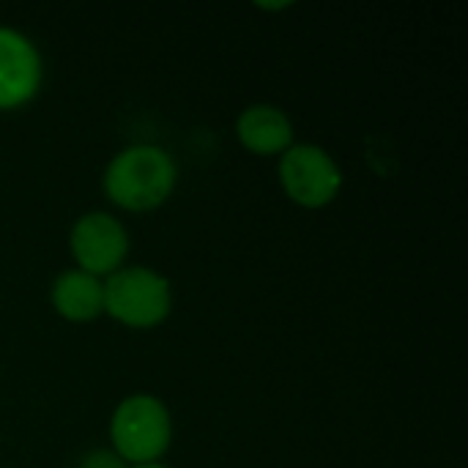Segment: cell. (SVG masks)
<instances>
[{"label":"cell","instance_id":"6da1fadb","mask_svg":"<svg viewBox=\"0 0 468 468\" xmlns=\"http://www.w3.org/2000/svg\"><path fill=\"white\" fill-rule=\"evenodd\" d=\"M176 186V165L156 145H132L118 154L107 173L104 189L126 211H151L162 206Z\"/></svg>","mask_w":468,"mask_h":468},{"label":"cell","instance_id":"7a4b0ae2","mask_svg":"<svg viewBox=\"0 0 468 468\" xmlns=\"http://www.w3.org/2000/svg\"><path fill=\"white\" fill-rule=\"evenodd\" d=\"M170 414L162 400L151 395L126 398L115 409L110 422V439L118 450V458L134 466H145L162 458L170 444Z\"/></svg>","mask_w":468,"mask_h":468},{"label":"cell","instance_id":"3957f363","mask_svg":"<svg viewBox=\"0 0 468 468\" xmlns=\"http://www.w3.org/2000/svg\"><path fill=\"white\" fill-rule=\"evenodd\" d=\"M170 304L173 296L167 280L151 269L143 266L121 269L104 282V310L126 326L134 329L156 326L159 321L167 318Z\"/></svg>","mask_w":468,"mask_h":468},{"label":"cell","instance_id":"277c9868","mask_svg":"<svg viewBox=\"0 0 468 468\" xmlns=\"http://www.w3.org/2000/svg\"><path fill=\"white\" fill-rule=\"evenodd\" d=\"M280 178L288 197L307 208H321L332 203L343 184L340 167L318 145H291L282 154Z\"/></svg>","mask_w":468,"mask_h":468},{"label":"cell","instance_id":"5b68a950","mask_svg":"<svg viewBox=\"0 0 468 468\" xmlns=\"http://www.w3.org/2000/svg\"><path fill=\"white\" fill-rule=\"evenodd\" d=\"M129 250L126 230L110 214H85L71 230V252L82 271L99 277L115 271Z\"/></svg>","mask_w":468,"mask_h":468},{"label":"cell","instance_id":"8992f818","mask_svg":"<svg viewBox=\"0 0 468 468\" xmlns=\"http://www.w3.org/2000/svg\"><path fill=\"white\" fill-rule=\"evenodd\" d=\"M41 82L36 47L16 30L0 27V110L25 104Z\"/></svg>","mask_w":468,"mask_h":468},{"label":"cell","instance_id":"52a82bcc","mask_svg":"<svg viewBox=\"0 0 468 468\" xmlns=\"http://www.w3.org/2000/svg\"><path fill=\"white\" fill-rule=\"evenodd\" d=\"M236 132H239L241 145L261 156L285 154L293 143V126H291L288 115L271 104L247 107L239 118Z\"/></svg>","mask_w":468,"mask_h":468},{"label":"cell","instance_id":"ba28073f","mask_svg":"<svg viewBox=\"0 0 468 468\" xmlns=\"http://www.w3.org/2000/svg\"><path fill=\"white\" fill-rule=\"evenodd\" d=\"M52 307L69 321H93L104 313V285L82 269L63 271L52 285Z\"/></svg>","mask_w":468,"mask_h":468},{"label":"cell","instance_id":"9c48e42d","mask_svg":"<svg viewBox=\"0 0 468 468\" xmlns=\"http://www.w3.org/2000/svg\"><path fill=\"white\" fill-rule=\"evenodd\" d=\"M80 468H123V463L112 452H90V455H85Z\"/></svg>","mask_w":468,"mask_h":468},{"label":"cell","instance_id":"30bf717a","mask_svg":"<svg viewBox=\"0 0 468 468\" xmlns=\"http://www.w3.org/2000/svg\"><path fill=\"white\" fill-rule=\"evenodd\" d=\"M134 468H165V466H159V463H145V466H134Z\"/></svg>","mask_w":468,"mask_h":468}]
</instances>
